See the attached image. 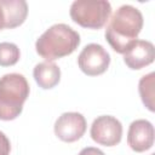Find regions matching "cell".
<instances>
[{
	"instance_id": "cell-15",
	"label": "cell",
	"mask_w": 155,
	"mask_h": 155,
	"mask_svg": "<svg viewBox=\"0 0 155 155\" xmlns=\"http://www.w3.org/2000/svg\"><path fill=\"white\" fill-rule=\"evenodd\" d=\"M79 155H105L101 149L98 148H94V147H87V148H84Z\"/></svg>"
},
{
	"instance_id": "cell-17",
	"label": "cell",
	"mask_w": 155,
	"mask_h": 155,
	"mask_svg": "<svg viewBox=\"0 0 155 155\" xmlns=\"http://www.w3.org/2000/svg\"><path fill=\"white\" fill-rule=\"evenodd\" d=\"M151 155H154V154H151Z\"/></svg>"
},
{
	"instance_id": "cell-4",
	"label": "cell",
	"mask_w": 155,
	"mask_h": 155,
	"mask_svg": "<svg viewBox=\"0 0 155 155\" xmlns=\"http://www.w3.org/2000/svg\"><path fill=\"white\" fill-rule=\"evenodd\" d=\"M70 18L87 29H101L111 13V5L107 0H75L70 6Z\"/></svg>"
},
{
	"instance_id": "cell-2",
	"label": "cell",
	"mask_w": 155,
	"mask_h": 155,
	"mask_svg": "<svg viewBox=\"0 0 155 155\" xmlns=\"http://www.w3.org/2000/svg\"><path fill=\"white\" fill-rule=\"evenodd\" d=\"M80 34L64 23L51 25L44 31L35 42V50L39 56L47 62L59 59L71 54L80 45Z\"/></svg>"
},
{
	"instance_id": "cell-1",
	"label": "cell",
	"mask_w": 155,
	"mask_h": 155,
	"mask_svg": "<svg viewBox=\"0 0 155 155\" xmlns=\"http://www.w3.org/2000/svg\"><path fill=\"white\" fill-rule=\"evenodd\" d=\"M143 15L137 7L132 5L120 6L105 29V39L111 48L117 53H125L137 40L143 28Z\"/></svg>"
},
{
	"instance_id": "cell-10",
	"label": "cell",
	"mask_w": 155,
	"mask_h": 155,
	"mask_svg": "<svg viewBox=\"0 0 155 155\" xmlns=\"http://www.w3.org/2000/svg\"><path fill=\"white\" fill-rule=\"evenodd\" d=\"M0 7L6 29L19 27L28 16V4L24 0H0Z\"/></svg>"
},
{
	"instance_id": "cell-11",
	"label": "cell",
	"mask_w": 155,
	"mask_h": 155,
	"mask_svg": "<svg viewBox=\"0 0 155 155\" xmlns=\"http://www.w3.org/2000/svg\"><path fill=\"white\" fill-rule=\"evenodd\" d=\"M33 76L39 87L44 90H50L58 85L61 80V69L53 62H41L35 65L33 70Z\"/></svg>"
},
{
	"instance_id": "cell-14",
	"label": "cell",
	"mask_w": 155,
	"mask_h": 155,
	"mask_svg": "<svg viewBox=\"0 0 155 155\" xmlns=\"http://www.w3.org/2000/svg\"><path fill=\"white\" fill-rule=\"evenodd\" d=\"M11 143L4 132L0 131V155H10Z\"/></svg>"
},
{
	"instance_id": "cell-8",
	"label": "cell",
	"mask_w": 155,
	"mask_h": 155,
	"mask_svg": "<svg viewBox=\"0 0 155 155\" xmlns=\"http://www.w3.org/2000/svg\"><path fill=\"white\" fill-rule=\"evenodd\" d=\"M127 144L136 153L149 150L154 144V126L150 121L139 119L131 122L127 132Z\"/></svg>"
},
{
	"instance_id": "cell-5",
	"label": "cell",
	"mask_w": 155,
	"mask_h": 155,
	"mask_svg": "<svg viewBox=\"0 0 155 155\" xmlns=\"http://www.w3.org/2000/svg\"><path fill=\"white\" fill-rule=\"evenodd\" d=\"M110 64V54L99 44L86 45L78 57L80 70L88 76H97L107 71Z\"/></svg>"
},
{
	"instance_id": "cell-12",
	"label": "cell",
	"mask_w": 155,
	"mask_h": 155,
	"mask_svg": "<svg viewBox=\"0 0 155 155\" xmlns=\"http://www.w3.org/2000/svg\"><path fill=\"white\" fill-rule=\"evenodd\" d=\"M154 80H155V73L151 71L142 76L138 84V91L142 102L150 111H154Z\"/></svg>"
},
{
	"instance_id": "cell-16",
	"label": "cell",
	"mask_w": 155,
	"mask_h": 155,
	"mask_svg": "<svg viewBox=\"0 0 155 155\" xmlns=\"http://www.w3.org/2000/svg\"><path fill=\"white\" fill-rule=\"evenodd\" d=\"M4 29V16H2V11L0 7V30Z\"/></svg>"
},
{
	"instance_id": "cell-13",
	"label": "cell",
	"mask_w": 155,
	"mask_h": 155,
	"mask_svg": "<svg viewBox=\"0 0 155 155\" xmlns=\"http://www.w3.org/2000/svg\"><path fill=\"white\" fill-rule=\"evenodd\" d=\"M21 52L16 44L13 42H0V65L11 67L15 65L19 59Z\"/></svg>"
},
{
	"instance_id": "cell-7",
	"label": "cell",
	"mask_w": 155,
	"mask_h": 155,
	"mask_svg": "<svg viewBox=\"0 0 155 155\" xmlns=\"http://www.w3.org/2000/svg\"><path fill=\"white\" fill-rule=\"evenodd\" d=\"M87 128L86 119L76 111L63 113L54 122V134L63 142L73 143L80 139Z\"/></svg>"
},
{
	"instance_id": "cell-9",
	"label": "cell",
	"mask_w": 155,
	"mask_h": 155,
	"mask_svg": "<svg viewBox=\"0 0 155 155\" xmlns=\"http://www.w3.org/2000/svg\"><path fill=\"white\" fill-rule=\"evenodd\" d=\"M155 48L153 42L148 40H136L124 53L125 64L132 69H142L154 62Z\"/></svg>"
},
{
	"instance_id": "cell-3",
	"label": "cell",
	"mask_w": 155,
	"mask_h": 155,
	"mask_svg": "<svg viewBox=\"0 0 155 155\" xmlns=\"http://www.w3.org/2000/svg\"><path fill=\"white\" fill-rule=\"evenodd\" d=\"M29 91V84L24 75L18 73L2 75L0 78V120L10 121L18 117Z\"/></svg>"
},
{
	"instance_id": "cell-6",
	"label": "cell",
	"mask_w": 155,
	"mask_h": 155,
	"mask_svg": "<svg viewBox=\"0 0 155 155\" xmlns=\"http://www.w3.org/2000/svg\"><path fill=\"white\" fill-rule=\"evenodd\" d=\"M90 134L96 143L104 147H114L121 142L122 125L111 115H102L93 120Z\"/></svg>"
}]
</instances>
